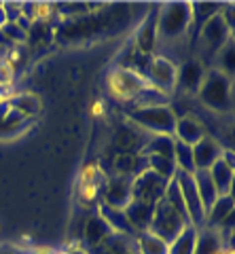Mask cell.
Masks as SVG:
<instances>
[{
    "instance_id": "484cf974",
    "label": "cell",
    "mask_w": 235,
    "mask_h": 254,
    "mask_svg": "<svg viewBox=\"0 0 235 254\" xmlns=\"http://www.w3.org/2000/svg\"><path fill=\"white\" fill-rule=\"evenodd\" d=\"M225 248H223V242L218 237L216 231L212 229H199L197 233V246H195V254H221Z\"/></svg>"
},
{
    "instance_id": "4dcf8cb0",
    "label": "cell",
    "mask_w": 235,
    "mask_h": 254,
    "mask_svg": "<svg viewBox=\"0 0 235 254\" xmlns=\"http://www.w3.org/2000/svg\"><path fill=\"white\" fill-rule=\"evenodd\" d=\"M11 78H13V68L9 66V64L0 62V87L11 85Z\"/></svg>"
},
{
    "instance_id": "6da1fadb",
    "label": "cell",
    "mask_w": 235,
    "mask_h": 254,
    "mask_svg": "<svg viewBox=\"0 0 235 254\" xmlns=\"http://www.w3.org/2000/svg\"><path fill=\"white\" fill-rule=\"evenodd\" d=\"M193 28V11L189 2H170L157 9V38L176 43Z\"/></svg>"
},
{
    "instance_id": "277c9868",
    "label": "cell",
    "mask_w": 235,
    "mask_h": 254,
    "mask_svg": "<svg viewBox=\"0 0 235 254\" xmlns=\"http://www.w3.org/2000/svg\"><path fill=\"white\" fill-rule=\"evenodd\" d=\"M186 225H189L186 218L180 216L172 205H168L161 199V201L155 203V212H153V220H151L148 231L155 233L157 237H161L166 244H172L180 233H182V229Z\"/></svg>"
},
{
    "instance_id": "ac0fdd59",
    "label": "cell",
    "mask_w": 235,
    "mask_h": 254,
    "mask_svg": "<svg viewBox=\"0 0 235 254\" xmlns=\"http://www.w3.org/2000/svg\"><path fill=\"white\" fill-rule=\"evenodd\" d=\"M233 170H235V168L227 165L223 159H218V161L212 165V168L208 170L210 178H212L214 187H216L218 197H223V195H233V178H235Z\"/></svg>"
},
{
    "instance_id": "9c48e42d",
    "label": "cell",
    "mask_w": 235,
    "mask_h": 254,
    "mask_svg": "<svg viewBox=\"0 0 235 254\" xmlns=\"http://www.w3.org/2000/svg\"><path fill=\"white\" fill-rule=\"evenodd\" d=\"M108 85H111V91L121 100H136L140 93H142L148 83L144 76H140L134 70H127V68H117L113 70L111 78H108Z\"/></svg>"
},
{
    "instance_id": "7c38bea8",
    "label": "cell",
    "mask_w": 235,
    "mask_h": 254,
    "mask_svg": "<svg viewBox=\"0 0 235 254\" xmlns=\"http://www.w3.org/2000/svg\"><path fill=\"white\" fill-rule=\"evenodd\" d=\"M193 163L195 170H210L212 165L223 157L225 146L218 142L216 138H212L208 133L206 138H201L197 144H193Z\"/></svg>"
},
{
    "instance_id": "e575fe53",
    "label": "cell",
    "mask_w": 235,
    "mask_h": 254,
    "mask_svg": "<svg viewBox=\"0 0 235 254\" xmlns=\"http://www.w3.org/2000/svg\"><path fill=\"white\" fill-rule=\"evenodd\" d=\"M64 254H87V250H85V248H70Z\"/></svg>"
},
{
    "instance_id": "3957f363",
    "label": "cell",
    "mask_w": 235,
    "mask_h": 254,
    "mask_svg": "<svg viewBox=\"0 0 235 254\" xmlns=\"http://www.w3.org/2000/svg\"><path fill=\"white\" fill-rule=\"evenodd\" d=\"M129 121H134L138 127L151 131V136H174L176 115L170 104L166 106H140L127 110Z\"/></svg>"
},
{
    "instance_id": "ba28073f",
    "label": "cell",
    "mask_w": 235,
    "mask_h": 254,
    "mask_svg": "<svg viewBox=\"0 0 235 254\" xmlns=\"http://www.w3.org/2000/svg\"><path fill=\"white\" fill-rule=\"evenodd\" d=\"M206 76V64L199 58H189L182 64H178V72H176V85L174 91L180 95H197L199 87Z\"/></svg>"
},
{
    "instance_id": "5b68a950",
    "label": "cell",
    "mask_w": 235,
    "mask_h": 254,
    "mask_svg": "<svg viewBox=\"0 0 235 254\" xmlns=\"http://www.w3.org/2000/svg\"><path fill=\"white\" fill-rule=\"evenodd\" d=\"M233 32L229 30V26L225 23L223 15L218 13L214 17H210L206 23L199 26L197 32V45H199V53L201 55H208V58L214 60V55L218 53L225 47V43L229 41Z\"/></svg>"
},
{
    "instance_id": "f1b7e54d",
    "label": "cell",
    "mask_w": 235,
    "mask_h": 254,
    "mask_svg": "<svg viewBox=\"0 0 235 254\" xmlns=\"http://www.w3.org/2000/svg\"><path fill=\"white\" fill-rule=\"evenodd\" d=\"M214 62H216L214 70H218V72H223L229 78H233V38H229L223 49L214 55Z\"/></svg>"
},
{
    "instance_id": "83f0119b",
    "label": "cell",
    "mask_w": 235,
    "mask_h": 254,
    "mask_svg": "<svg viewBox=\"0 0 235 254\" xmlns=\"http://www.w3.org/2000/svg\"><path fill=\"white\" fill-rule=\"evenodd\" d=\"M146 157V168L155 172L157 176H161L163 180H172L176 176V165L172 159L166 157H155V155H144Z\"/></svg>"
},
{
    "instance_id": "44dd1931",
    "label": "cell",
    "mask_w": 235,
    "mask_h": 254,
    "mask_svg": "<svg viewBox=\"0 0 235 254\" xmlns=\"http://www.w3.org/2000/svg\"><path fill=\"white\" fill-rule=\"evenodd\" d=\"M131 248H134V237H125V235H119V233H113L100 246L87 250V254H127Z\"/></svg>"
},
{
    "instance_id": "836d02e7",
    "label": "cell",
    "mask_w": 235,
    "mask_h": 254,
    "mask_svg": "<svg viewBox=\"0 0 235 254\" xmlns=\"http://www.w3.org/2000/svg\"><path fill=\"white\" fill-rule=\"evenodd\" d=\"M6 23H9V15L4 11V4H0V30H2Z\"/></svg>"
},
{
    "instance_id": "d590c367",
    "label": "cell",
    "mask_w": 235,
    "mask_h": 254,
    "mask_svg": "<svg viewBox=\"0 0 235 254\" xmlns=\"http://www.w3.org/2000/svg\"><path fill=\"white\" fill-rule=\"evenodd\" d=\"M32 254H49V252H45V250H38V252H32Z\"/></svg>"
},
{
    "instance_id": "9a60e30c",
    "label": "cell",
    "mask_w": 235,
    "mask_h": 254,
    "mask_svg": "<svg viewBox=\"0 0 235 254\" xmlns=\"http://www.w3.org/2000/svg\"><path fill=\"white\" fill-rule=\"evenodd\" d=\"M111 235H113V229L108 227V222L96 212V214H91V216L87 218V222H85L83 244H85V248L87 250H91V248H96V246H100L106 237H111Z\"/></svg>"
},
{
    "instance_id": "7a4b0ae2",
    "label": "cell",
    "mask_w": 235,
    "mask_h": 254,
    "mask_svg": "<svg viewBox=\"0 0 235 254\" xmlns=\"http://www.w3.org/2000/svg\"><path fill=\"white\" fill-rule=\"evenodd\" d=\"M197 98L203 106L214 113H229L233 108V78L214 68H208Z\"/></svg>"
},
{
    "instance_id": "5bb4252c",
    "label": "cell",
    "mask_w": 235,
    "mask_h": 254,
    "mask_svg": "<svg viewBox=\"0 0 235 254\" xmlns=\"http://www.w3.org/2000/svg\"><path fill=\"white\" fill-rule=\"evenodd\" d=\"M125 216H127L129 225L134 227V231H148L151 227V220H153V212H155V203H146V201H138V199H131L127 205H125Z\"/></svg>"
},
{
    "instance_id": "8992f818",
    "label": "cell",
    "mask_w": 235,
    "mask_h": 254,
    "mask_svg": "<svg viewBox=\"0 0 235 254\" xmlns=\"http://www.w3.org/2000/svg\"><path fill=\"white\" fill-rule=\"evenodd\" d=\"M176 72H178V64L174 60L166 58V55H155L151 58L146 66V83L153 87V89L161 91L163 95L174 93V85H176Z\"/></svg>"
},
{
    "instance_id": "7402d4cb",
    "label": "cell",
    "mask_w": 235,
    "mask_h": 254,
    "mask_svg": "<svg viewBox=\"0 0 235 254\" xmlns=\"http://www.w3.org/2000/svg\"><path fill=\"white\" fill-rule=\"evenodd\" d=\"M168 246L170 244L151 231H140L134 237V248L138 254H168Z\"/></svg>"
},
{
    "instance_id": "ffe728a7",
    "label": "cell",
    "mask_w": 235,
    "mask_h": 254,
    "mask_svg": "<svg viewBox=\"0 0 235 254\" xmlns=\"http://www.w3.org/2000/svg\"><path fill=\"white\" fill-rule=\"evenodd\" d=\"M30 125H32V119L19 115L17 110H9V115L0 121V140L17 138L19 133L26 131Z\"/></svg>"
},
{
    "instance_id": "30bf717a",
    "label": "cell",
    "mask_w": 235,
    "mask_h": 254,
    "mask_svg": "<svg viewBox=\"0 0 235 254\" xmlns=\"http://www.w3.org/2000/svg\"><path fill=\"white\" fill-rule=\"evenodd\" d=\"M129 201H131V178L115 174V176H111L104 182V189H102V203L111 205V208L125 210V205Z\"/></svg>"
},
{
    "instance_id": "1f68e13d",
    "label": "cell",
    "mask_w": 235,
    "mask_h": 254,
    "mask_svg": "<svg viewBox=\"0 0 235 254\" xmlns=\"http://www.w3.org/2000/svg\"><path fill=\"white\" fill-rule=\"evenodd\" d=\"M9 110H11V106H9V100H0V121L9 115Z\"/></svg>"
},
{
    "instance_id": "4316f807",
    "label": "cell",
    "mask_w": 235,
    "mask_h": 254,
    "mask_svg": "<svg viewBox=\"0 0 235 254\" xmlns=\"http://www.w3.org/2000/svg\"><path fill=\"white\" fill-rule=\"evenodd\" d=\"M174 165L176 172H184V174H193L195 172V163H193V148L189 144L174 140Z\"/></svg>"
},
{
    "instance_id": "8fae6325",
    "label": "cell",
    "mask_w": 235,
    "mask_h": 254,
    "mask_svg": "<svg viewBox=\"0 0 235 254\" xmlns=\"http://www.w3.org/2000/svg\"><path fill=\"white\" fill-rule=\"evenodd\" d=\"M157 45H159V38H157V9H151V13L140 21V26L136 30L134 49L138 53L153 58V51Z\"/></svg>"
},
{
    "instance_id": "f546056e",
    "label": "cell",
    "mask_w": 235,
    "mask_h": 254,
    "mask_svg": "<svg viewBox=\"0 0 235 254\" xmlns=\"http://www.w3.org/2000/svg\"><path fill=\"white\" fill-rule=\"evenodd\" d=\"M2 32H4V34H9L13 41H23V38H26V30L19 28L17 23H13V21L6 23V26L2 28Z\"/></svg>"
},
{
    "instance_id": "e0dca14e",
    "label": "cell",
    "mask_w": 235,
    "mask_h": 254,
    "mask_svg": "<svg viewBox=\"0 0 235 254\" xmlns=\"http://www.w3.org/2000/svg\"><path fill=\"white\" fill-rule=\"evenodd\" d=\"M98 214L108 222V227L113 229V233H119V235H125V237H136L134 227L129 225V220H127V216H125L123 210L111 208V205H106V203H100Z\"/></svg>"
},
{
    "instance_id": "d4e9b609",
    "label": "cell",
    "mask_w": 235,
    "mask_h": 254,
    "mask_svg": "<svg viewBox=\"0 0 235 254\" xmlns=\"http://www.w3.org/2000/svg\"><path fill=\"white\" fill-rule=\"evenodd\" d=\"M9 106L11 110H17L19 115L23 117H28V119H32L36 117L38 113H41V100L36 98V95L32 93H17V95H13V98H9Z\"/></svg>"
},
{
    "instance_id": "4fadbf2b",
    "label": "cell",
    "mask_w": 235,
    "mask_h": 254,
    "mask_svg": "<svg viewBox=\"0 0 235 254\" xmlns=\"http://www.w3.org/2000/svg\"><path fill=\"white\" fill-rule=\"evenodd\" d=\"M208 131H206V125L195 115L186 113V115H180L176 119V127H174V140L182 142V144H197L201 138H206Z\"/></svg>"
},
{
    "instance_id": "d6a6232c",
    "label": "cell",
    "mask_w": 235,
    "mask_h": 254,
    "mask_svg": "<svg viewBox=\"0 0 235 254\" xmlns=\"http://www.w3.org/2000/svg\"><path fill=\"white\" fill-rule=\"evenodd\" d=\"M0 254H23V252L15 248V246H0Z\"/></svg>"
},
{
    "instance_id": "603a6c76",
    "label": "cell",
    "mask_w": 235,
    "mask_h": 254,
    "mask_svg": "<svg viewBox=\"0 0 235 254\" xmlns=\"http://www.w3.org/2000/svg\"><path fill=\"white\" fill-rule=\"evenodd\" d=\"M140 155H155V157H166L174 161V136H153L144 142L142 153Z\"/></svg>"
},
{
    "instance_id": "d6986e66",
    "label": "cell",
    "mask_w": 235,
    "mask_h": 254,
    "mask_svg": "<svg viewBox=\"0 0 235 254\" xmlns=\"http://www.w3.org/2000/svg\"><path fill=\"white\" fill-rule=\"evenodd\" d=\"M193 180H195V189H197L201 205H203V212H208L210 208H212V203L218 199L214 182H212V178H210L208 170H195L193 172Z\"/></svg>"
},
{
    "instance_id": "52a82bcc",
    "label": "cell",
    "mask_w": 235,
    "mask_h": 254,
    "mask_svg": "<svg viewBox=\"0 0 235 254\" xmlns=\"http://www.w3.org/2000/svg\"><path fill=\"white\" fill-rule=\"evenodd\" d=\"M166 187H168V180L157 176L151 170H144V172H140L138 176L131 178V199L157 203L166 195Z\"/></svg>"
},
{
    "instance_id": "cb8c5ba5",
    "label": "cell",
    "mask_w": 235,
    "mask_h": 254,
    "mask_svg": "<svg viewBox=\"0 0 235 254\" xmlns=\"http://www.w3.org/2000/svg\"><path fill=\"white\" fill-rule=\"evenodd\" d=\"M197 233L199 229L186 225L174 242L168 246V254H195V246H197Z\"/></svg>"
},
{
    "instance_id": "2e32d148",
    "label": "cell",
    "mask_w": 235,
    "mask_h": 254,
    "mask_svg": "<svg viewBox=\"0 0 235 254\" xmlns=\"http://www.w3.org/2000/svg\"><path fill=\"white\" fill-rule=\"evenodd\" d=\"M233 216V195H223L212 203V208L206 212V220H203V227L218 231L223 227V222ZM201 227V229H203Z\"/></svg>"
},
{
    "instance_id": "8d00e7d4",
    "label": "cell",
    "mask_w": 235,
    "mask_h": 254,
    "mask_svg": "<svg viewBox=\"0 0 235 254\" xmlns=\"http://www.w3.org/2000/svg\"><path fill=\"white\" fill-rule=\"evenodd\" d=\"M127 254H138V252H136V248H131V250H129Z\"/></svg>"
}]
</instances>
